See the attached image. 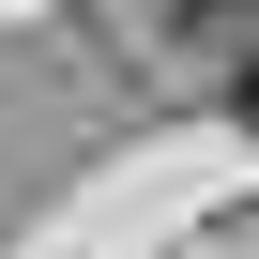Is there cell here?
<instances>
[{
    "mask_svg": "<svg viewBox=\"0 0 259 259\" xmlns=\"http://www.w3.org/2000/svg\"><path fill=\"white\" fill-rule=\"evenodd\" d=\"M229 107H244V122H259V46H244V76H229Z\"/></svg>",
    "mask_w": 259,
    "mask_h": 259,
    "instance_id": "obj_1",
    "label": "cell"
}]
</instances>
